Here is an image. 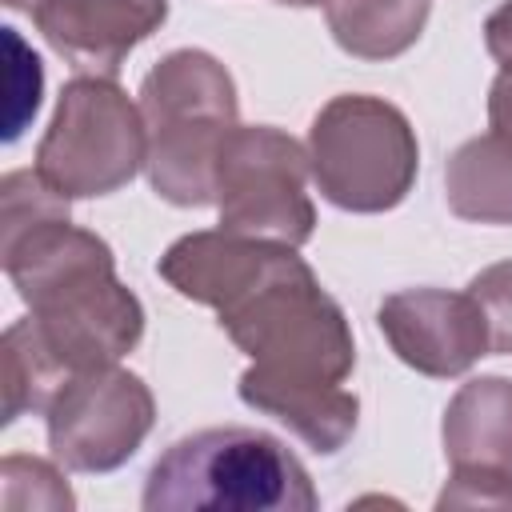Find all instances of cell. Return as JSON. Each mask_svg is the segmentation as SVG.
Wrapping results in <instances>:
<instances>
[{
	"mask_svg": "<svg viewBox=\"0 0 512 512\" xmlns=\"http://www.w3.org/2000/svg\"><path fill=\"white\" fill-rule=\"evenodd\" d=\"M0 260L20 300L32 308L28 328L60 380L108 368L144 336L140 300L116 280L112 248L68 216L36 224L0 244Z\"/></svg>",
	"mask_w": 512,
	"mask_h": 512,
	"instance_id": "obj_1",
	"label": "cell"
},
{
	"mask_svg": "<svg viewBox=\"0 0 512 512\" xmlns=\"http://www.w3.org/2000/svg\"><path fill=\"white\" fill-rule=\"evenodd\" d=\"M148 132V184L176 208L216 200V164L236 128V84L228 68L200 52H168L140 84Z\"/></svg>",
	"mask_w": 512,
	"mask_h": 512,
	"instance_id": "obj_2",
	"label": "cell"
},
{
	"mask_svg": "<svg viewBox=\"0 0 512 512\" xmlns=\"http://www.w3.org/2000/svg\"><path fill=\"white\" fill-rule=\"evenodd\" d=\"M148 512H312L304 464L268 432L204 428L176 440L148 472Z\"/></svg>",
	"mask_w": 512,
	"mask_h": 512,
	"instance_id": "obj_3",
	"label": "cell"
},
{
	"mask_svg": "<svg viewBox=\"0 0 512 512\" xmlns=\"http://www.w3.org/2000/svg\"><path fill=\"white\" fill-rule=\"evenodd\" d=\"M220 328L252 368L344 384L356 364L352 328L340 304L316 284L312 268L288 248L248 292L216 312Z\"/></svg>",
	"mask_w": 512,
	"mask_h": 512,
	"instance_id": "obj_4",
	"label": "cell"
},
{
	"mask_svg": "<svg viewBox=\"0 0 512 512\" xmlns=\"http://www.w3.org/2000/svg\"><path fill=\"white\" fill-rule=\"evenodd\" d=\"M312 180L344 212H388L416 180L420 144L408 116L380 96H332L308 132Z\"/></svg>",
	"mask_w": 512,
	"mask_h": 512,
	"instance_id": "obj_5",
	"label": "cell"
},
{
	"mask_svg": "<svg viewBox=\"0 0 512 512\" xmlns=\"http://www.w3.org/2000/svg\"><path fill=\"white\" fill-rule=\"evenodd\" d=\"M148 156L140 108L108 76L64 84L48 132L36 148V172L68 200L124 188Z\"/></svg>",
	"mask_w": 512,
	"mask_h": 512,
	"instance_id": "obj_6",
	"label": "cell"
},
{
	"mask_svg": "<svg viewBox=\"0 0 512 512\" xmlns=\"http://www.w3.org/2000/svg\"><path fill=\"white\" fill-rule=\"evenodd\" d=\"M308 152L280 128H232L216 164L220 228L300 248L316 228V208L304 192Z\"/></svg>",
	"mask_w": 512,
	"mask_h": 512,
	"instance_id": "obj_7",
	"label": "cell"
},
{
	"mask_svg": "<svg viewBox=\"0 0 512 512\" xmlns=\"http://www.w3.org/2000/svg\"><path fill=\"white\" fill-rule=\"evenodd\" d=\"M156 404L140 376L108 364L72 376L48 404V448L72 472H112L152 432Z\"/></svg>",
	"mask_w": 512,
	"mask_h": 512,
	"instance_id": "obj_8",
	"label": "cell"
},
{
	"mask_svg": "<svg viewBox=\"0 0 512 512\" xmlns=\"http://www.w3.org/2000/svg\"><path fill=\"white\" fill-rule=\"evenodd\" d=\"M376 324L392 352L436 380L468 372L488 356V324L468 292L444 288H404L384 296Z\"/></svg>",
	"mask_w": 512,
	"mask_h": 512,
	"instance_id": "obj_9",
	"label": "cell"
},
{
	"mask_svg": "<svg viewBox=\"0 0 512 512\" xmlns=\"http://www.w3.org/2000/svg\"><path fill=\"white\" fill-rule=\"evenodd\" d=\"M168 16V0H36L32 20L48 48L84 76H116L124 56Z\"/></svg>",
	"mask_w": 512,
	"mask_h": 512,
	"instance_id": "obj_10",
	"label": "cell"
},
{
	"mask_svg": "<svg viewBox=\"0 0 512 512\" xmlns=\"http://www.w3.org/2000/svg\"><path fill=\"white\" fill-rule=\"evenodd\" d=\"M284 252H288V244L252 240V236H240V232H228V228L192 232V236H180L160 256V276L180 296L220 312L240 292H248Z\"/></svg>",
	"mask_w": 512,
	"mask_h": 512,
	"instance_id": "obj_11",
	"label": "cell"
},
{
	"mask_svg": "<svg viewBox=\"0 0 512 512\" xmlns=\"http://www.w3.org/2000/svg\"><path fill=\"white\" fill-rule=\"evenodd\" d=\"M240 400L264 416H276L288 424L308 448L336 452L356 432L360 400L332 384V380H308V376H276L248 368L240 376Z\"/></svg>",
	"mask_w": 512,
	"mask_h": 512,
	"instance_id": "obj_12",
	"label": "cell"
},
{
	"mask_svg": "<svg viewBox=\"0 0 512 512\" xmlns=\"http://www.w3.org/2000/svg\"><path fill=\"white\" fill-rule=\"evenodd\" d=\"M444 456L452 472L512 484V380H468L444 408Z\"/></svg>",
	"mask_w": 512,
	"mask_h": 512,
	"instance_id": "obj_13",
	"label": "cell"
},
{
	"mask_svg": "<svg viewBox=\"0 0 512 512\" xmlns=\"http://www.w3.org/2000/svg\"><path fill=\"white\" fill-rule=\"evenodd\" d=\"M448 208L476 224H512V144L496 132L464 140L444 168Z\"/></svg>",
	"mask_w": 512,
	"mask_h": 512,
	"instance_id": "obj_14",
	"label": "cell"
},
{
	"mask_svg": "<svg viewBox=\"0 0 512 512\" xmlns=\"http://www.w3.org/2000/svg\"><path fill=\"white\" fill-rule=\"evenodd\" d=\"M428 20V0H328L332 40L360 60H392L408 52Z\"/></svg>",
	"mask_w": 512,
	"mask_h": 512,
	"instance_id": "obj_15",
	"label": "cell"
},
{
	"mask_svg": "<svg viewBox=\"0 0 512 512\" xmlns=\"http://www.w3.org/2000/svg\"><path fill=\"white\" fill-rule=\"evenodd\" d=\"M0 388H4V424H12L24 412H48V404L56 400V392L64 388L60 372L52 368V360L44 356V348L36 344L28 320H16L4 332L0 344Z\"/></svg>",
	"mask_w": 512,
	"mask_h": 512,
	"instance_id": "obj_16",
	"label": "cell"
},
{
	"mask_svg": "<svg viewBox=\"0 0 512 512\" xmlns=\"http://www.w3.org/2000/svg\"><path fill=\"white\" fill-rule=\"evenodd\" d=\"M76 496L64 476L36 456H4L0 464V508H72Z\"/></svg>",
	"mask_w": 512,
	"mask_h": 512,
	"instance_id": "obj_17",
	"label": "cell"
},
{
	"mask_svg": "<svg viewBox=\"0 0 512 512\" xmlns=\"http://www.w3.org/2000/svg\"><path fill=\"white\" fill-rule=\"evenodd\" d=\"M468 296L488 324V352L512 356V260H500L472 276Z\"/></svg>",
	"mask_w": 512,
	"mask_h": 512,
	"instance_id": "obj_18",
	"label": "cell"
},
{
	"mask_svg": "<svg viewBox=\"0 0 512 512\" xmlns=\"http://www.w3.org/2000/svg\"><path fill=\"white\" fill-rule=\"evenodd\" d=\"M4 44H8V56H12V72H8V128H4V140H16L28 124V116L40 108V88H44V72H40V60L24 48V40L16 36V28H4Z\"/></svg>",
	"mask_w": 512,
	"mask_h": 512,
	"instance_id": "obj_19",
	"label": "cell"
},
{
	"mask_svg": "<svg viewBox=\"0 0 512 512\" xmlns=\"http://www.w3.org/2000/svg\"><path fill=\"white\" fill-rule=\"evenodd\" d=\"M436 508H512V484L472 472H452Z\"/></svg>",
	"mask_w": 512,
	"mask_h": 512,
	"instance_id": "obj_20",
	"label": "cell"
},
{
	"mask_svg": "<svg viewBox=\"0 0 512 512\" xmlns=\"http://www.w3.org/2000/svg\"><path fill=\"white\" fill-rule=\"evenodd\" d=\"M488 124L496 136H504L512 144V68H500V76L492 80L488 92Z\"/></svg>",
	"mask_w": 512,
	"mask_h": 512,
	"instance_id": "obj_21",
	"label": "cell"
},
{
	"mask_svg": "<svg viewBox=\"0 0 512 512\" xmlns=\"http://www.w3.org/2000/svg\"><path fill=\"white\" fill-rule=\"evenodd\" d=\"M484 44L492 52V60H500V68H512V0H504L488 24H484Z\"/></svg>",
	"mask_w": 512,
	"mask_h": 512,
	"instance_id": "obj_22",
	"label": "cell"
},
{
	"mask_svg": "<svg viewBox=\"0 0 512 512\" xmlns=\"http://www.w3.org/2000/svg\"><path fill=\"white\" fill-rule=\"evenodd\" d=\"M4 4H8V8H28V12L36 8V0H4Z\"/></svg>",
	"mask_w": 512,
	"mask_h": 512,
	"instance_id": "obj_23",
	"label": "cell"
},
{
	"mask_svg": "<svg viewBox=\"0 0 512 512\" xmlns=\"http://www.w3.org/2000/svg\"><path fill=\"white\" fill-rule=\"evenodd\" d=\"M280 4H296V8H308V4H320V0H280Z\"/></svg>",
	"mask_w": 512,
	"mask_h": 512,
	"instance_id": "obj_24",
	"label": "cell"
}]
</instances>
